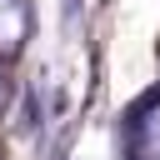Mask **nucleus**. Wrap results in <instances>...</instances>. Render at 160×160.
<instances>
[{
  "label": "nucleus",
  "mask_w": 160,
  "mask_h": 160,
  "mask_svg": "<svg viewBox=\"0 0 160 160\" xmlns=\"http://www.w3.org/2000/svg\"><path fill=\"white\" fill-rule=\"evenodd\" d=\"M30 40V0H0V65L15 60Z\"/></svg>",
  "instance_id": "1"
},
{
  "label": "nucleus",
  "mask_w": 160,
  "mask_h": 160,
  "mask_svg": "<svg viewBox=\"0 0 160 160\" xmlns=\"http://www.w3.org/2000/svg\"><path fill=\"white\" fill-rule=\"evenodd\" d=\"M10 100H15V80H10V65H0V115L10 110Z\"/></svg>",
  "instance_id": "2"
},
{
  "label": "nucleus",
  "mask_w": 160,
  "mask_h": 160,
  "mask_svg": "<svg viewBox=\"0 0 160 160\" xmlns=\"http://www.w3.org/2000/svg\"><path fill=\"white\" fill-rule=\"evenodd\" d=\"M135 160H160V150H150V145H140V150H135Z\"/></svg>",
  "instance_id": "3"
}]
</instances>
